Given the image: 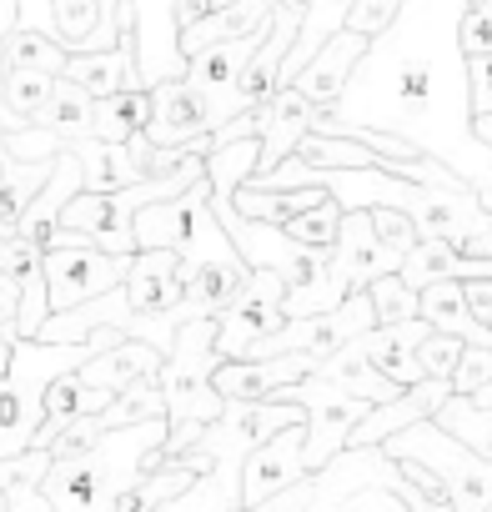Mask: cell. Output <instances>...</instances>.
<instances>
[{
  "instance_id": "obj_13",
  "label": "cell",
  "mask_w": 492,
  "mask_h": 512,
  "mask_svg": "<svg viewBox=\"0 0 492 512\" xmlns=\"http://www.w3.org/2000/svg\"><path fill=\"white\" fill-rule=\"evenodd\" d=\"M452 397V377H422L412 387H402L392 402H377L367 407V417L352 427L347 447H382L387 437H397L402 427L422 422V417H437V407Z\"/></svg>"
},
{
  "instance_id": "obj_37",
  "label": "cell",
  "mask_w": 492,
  "mask_h": 512,
  "mask_svg": "<svg viewBox=\"0 0 492 512\" xmlns=\"http://www.w3.org/2000/svg\"><path fill=\"white\" fill-rule=\"evenodd\" d=\"M367 297H372V312H377V322H407V317H417V292L402 282V272H387V277H377V282L367 287Z\"/></svg>"
},
{
  "instance_id": "obj_4",
  "label": "cell",
  "mask_w": 492,
  "mask_h": 512,
  "mask_svg": "<svg viewBox=\"0 0 492 512\" xmlns=\"http://www.w3.org/2000/svg\"><path fill=\"white\" fill-rule=\"evenodd\" d=\"M216 367H221V352H216V317L181 322V327H176V342H171V352L161 357V372H156L161 397H166V422H171L161 457L186 452V447L201 437V427L221 417L226 397H221L216 382H211Z\"/></svg>"
},
{
  "instance_id": "obj_6",
  "label": "cell",
  "mask_w": 492,
  "mask_h": 512,
  "mask_svg": "<svg viewBox=\"0 0 492 512\" xmlns=\"http://www.w3.org/2000/svg\"><path fill=\"white\" fill-rule=\"evenodd\" d=\"M46 287H51V312H66V307H81L111 287H121L131 277V262L136 256H116V251H101L91 246L86 236H76L71 226H56L51 241H46Z\"/></svg>"
},
{
  "instance_id": "obj_20",
  "label": "cell",
  "mask_w": 492,
  "mask_h": 512,
  "mask_svg": "<svg viewBox=\"0 0 492 512\" xmlns=\"http://www.w3.org/2000/svg\"><path fill=\"white\" fill-rule=\"evenodd\" d=\"M76 191H86V186H81V161H76V151L66 146V151L56 156V166H51V181L31 196L26 216L16 221V236H26V241H36V246L46 251V241H51V231L61 226V211H66V201H71Z\"/></svg>"
},
{
  "instance_id": "obj_38",
  "label": "cell",
  "mask_w": 492,
  "mask_h": 512,
  "mask_svg": "<svg viewBox=\"0 0 492 512\" xmlns=\"http://www.w3.org/2000/svg\"><path fill=\"white\" fill-rule=\"evenodd\" d=\"M66 146H71V141H61V136H56V131H46V126L6 131V151H11L16 161H56Z\"/></svg>"
},
{
  "instance_id": "obj_40",
  "label": "cell",
  "mask_w": 492,
  "mask_h": 512,
  "mask_svg": "<svg viewBox=\"0 0 492 512\" xmlns=\"http://www.w3.org/2000/svg\"><path fill=\"white\" fill-rule=\"evenodd\" d=\"M56 452L51 447H31V452H16V457H0V492L11 482H46Z\"/></svg>"
},
{
  "instance_id": "obj_2",
  "label": "cell",
  "mask_w": 492,
  "mask_h": 512,
  "mask_svg": "<svg viewBox=\"0 0 492 512\" xmlns=\"http://www.w3.org/2000/svg\"><path fill=\"white\" fill-rule=\"evenodd\" d=\"M166 432L171 422L151 417V422L111 427L91 447L56 457L41 482V492L51 497V512H116L121 497L161 462Z\"/></svg>"
},
{
  "instance_id": "obj_50",
  "label": "cell",
  "mask_w": 492,
  "mask_h": 512,
  "mask_svg": "<svg viewBox=\"0 0 492 512\" xmlns=\"http://www.w3.org/2000/svg\"><path fill=\"white\" fill-rule=\"evenodd\" d=\"M472 131H477V141L492 151V111H482V116H472Z\"/></svg>"
},
{
  "instance_id": "obj_44",
  "label": "cell",
  "mask_w": 492,
  "mask_h": 512,
  "mask_svg": "<svg viewBox=\"0 0 492 512\" xmlns=\"http://www.w3.org/2000/svg\"><path fill=\"white\" fill-rule=\"evenodd\" d=\"M397 6H402V0H357L352 16H347V26H352V31H362V36H382V31L392 26Z\"/></svg>"
},
{
  "instance_id": "obj_1",
  "label": "cell",
  "mask_w": 492,
  "mask_h": 512,
  "mask_svg": "<svg viewBox=\"0 0 492 512\" xmlns=\"http://www.w3.org/2000/svg\"><path fill=\"white\" fill-rule=\"evenodd\" d=\"M467 0H402L392 26L372 36L347 91L317 116L312 131H392L417 151L447 161L477 191H492V151L472 131L467 56H462Z\"/></svg>"
},
{
  "instance_id": "obj_36",
  "label": "cell",
  "mask_w": 492,
  "mask_h": 512,
  "mask_svg": "<svg viewBox=\"0 0 492 512\" xmlns=\"http://www.w3.org/2000/svg\"><path fill=\"white\" fill-rule=\"evenodd\" d=\"M282 226H287V236H292V241L317 246V251H332L337 226H342V206L327 196V201H317V206H307V211H292Z\"/></svg>"
},
{
  "instance_id": "obj_53",
  "label": "cell",
  "mask_w": 492,
  "mask_h": 512,
  "mask_svg": "<svg viewBox=\"0 0 492 512\" xmlns=\"http://www.w3.org/2000/svg\"><path fill=\"white\" fill-rule=\"evenodd\" d=\"M216 6H231V0H211V11H216Z\"/></svg>"
},
{
  "instance_id": "obj_29",
  "label": "cell",
  "mask_w": 492,
  "mask_h": 512,
  "mask_svg": "<svg viewBox=\"0 0 492 512\" xmlns=\"http://www.w3.org/2000/svg\"><path fill=\"white\" fill-rule=\"evenodd\" d=\"M36 126L56 131L61 141H86V136H96V96L61 76L51 101H46V111L36 116Z\"/></svg>"
},
{
  "instance_id": "obj_48",
  "label": "cell",
  "mask_w": 492,
  "mask_h": 512,
  "mask_svg": "<svg viewBox=\"0 0 492 512\" xmlns=\"http://www.w3.org/2000/svg\"><path fill=\"white\" fill-rule=\"evenodd\" d=\"M462 292H467V307L492 327V277H462Z\"/></svg>"
},
{
  "instance_id": "obj_51",
  "label": "cell",
  "mask_w": 492,
  "mask_h": 512,
  "mask_svg": "<svg viewBox=\"0 0 492 512\" xmlns=\"http://www.w3.org/2000/svg\"><path fill=\"white\" fill-rule=\"evenodd\" d=\"M482 201H487V211H492V191H482ZM472 256H492V236H482V241L472 246Z\"/></svg>"
},
{
  "instance_id": "obj_17",
  "label": "cell",
  "mask_w": 492,
  "mask_h": 512,
  "mask_svg": "<svg viewBox=\"0 0 492 512\" xmlns=\"http://www.w3.org/2000/svg\"><path fill=\"white\" fill-rule=\"evenodd\" d=\"M367 46H372V36H362V31H352V26H342L307 66H302V76L292 81L307 101H317L322 111L347 91V81H352V71H357V61L367 56Z\"/></svg>"
},
{
  "instance_id": "obj_18",
  "label": "cell",
  "mask_w": 492,
  "mask_h": 512,
  "mask_svg": "<svg viewBox=\"0 0 492 512\" xmlns=\"http://www.w3.org/2000/svg\"><path fill=\"white\" fill-rule=\"evenodd\" d=\"M427 332H432V327H427L422 317H407V322H377V327H367V332L352 337V342H357V352L372 357L377 372H387L397 387H412V382L427 377L422 362H417V347L427 342Z\"/></svg>"
},
{
  "instance_id": "obj_10",
  "label": "cell",
  "mask_w": 492,
  "mask_h": 512,
  "mask_svg": "<svg viewBox=\"0 0 492 512\" xmlns=\"http://www.w3.org/2000/svg\"><path fill=\"white\" fill-rule=\"evenodd\" d=\"M136 26H131V46H136V86H161V81H181L186 76V51H181V6L176 0H131Z\"/></svg>"
},
{
  "instance_id": "obj_46",
  "label": "cell",
  "mask_w": 492,
  "mask_h": 512,
  "mask_svg": "<svg viewBox=\"0 0 492 512\" xmlns=\"http://www.w3.org/2000/svg\"><path fill=\"white\" fill-rule=\"evenodd\" d=\"M332 512H412L392 487H362V492H352L347 502H337Z\"/></svg>"
},
{
  "instance_id": "obj_23",
  "label": "cell",
  "mask_w": 492,
  "mask_h": 512,
  "mask_svg": "<svg viewBox=\"0 0 492 512\" xmlns=\"http://www.w3.org/2000/svg\"><path fill=\"white\" fill-rule=\"evenodd\" d=\"M61 76L76 81L81 91H91L96 101L101 96H116V91L136 86V46H131V36H121L106 51H71V61H66Z\"/></svg>"
},
{
  "instance_id": "obj_19",
  "label": "cell",
  "mask_w": 492,
  "mask_h": 512,
  "mask_svg": "<svg viewBox=\"0 0 492 512\" xmlns=\"http://www.w3.org/2000/svg\"><path fill=\"white\" fill-rule=\"evenodd\" d=\"M181 256L171 246H141L131 277H126V297L141 317H171L181 307Z\"/></svg>"
},
{
  "instance_id": "obj_5",
  "label": "cell",
  "mask_w": 492,
  "mask_h": 512,
  "mask_svg": "<svg viewBox=\"0 0 492 512\" xmlns=\"http://www.w3.org/2000/svg\"><path fill=\"white\" fill-rule=\"evenodd\" d=\"M382 447H387V457H412V462H422V467L442 482L452 512H487V507H492V462L477 457L467 442H457V437H452L447 427H437L432 417L402 427V432L387 437Z\"/></svg>"
},
{
  "instance_id": "obj_21",
  "label": "cell",
  "mask_w": 492,
  "mask_h": 512,
  "mask_svg": "<svg viewBox=\"0 0 492 512\" xmlns=\"http://www.w3.org/2000/svg\"><path fill=\"white\" fill-rule=\"evenodd\" d=\"M417 317H422L432 332L462 337L467 347H492V327L467 307V292H462L457 277H442V282L422 287V292H417Z\"/></svg>"
},
{
  "instance_id": "obj_39",
  "label": "cell",
  "mask_w": 492,
  "mask_h": 512,
  "mask_svg": "<svg viewBox=\"0 0 492 512\" xmlns=\"http://www.w3.org/2000/svg\"><path fill=\"white\" fill-rule=\"evenodd\" d=\"M372 226H377V236H382V246H392L397 256H407L417 241H422V231H417V221L402 211V206H372Z\"/></svg>"
},
{
  "instance_id": "obj_34",
  "label": "cell",
  "mask_w": 492,
  "mask_h": 512,
  "mask_svg": "<svg viewBox=\"0 0 492 512\" xmlns=\"http://www.w3.org/2000/svg\"><path fill=\"white\" fill-rule=\"evenodd\" d=\"M101 16H106L101 0H51V26H56V41L66 51H91Z\"/></svg>"
},
{
  "instance_id": "obj_45",
  "label": "cell",
  "mask_w": 492,
  "mask_h": 512,
  "mask_svg": "<svg viewBox=\"0 0 492 512\" xmlns=\"http://www.w3.org/2000/svg\"><path fill=\"white\" fill-rule=\"evenodd\" d=\"M467 106H472V116L492 111V51L467 56Z\"/></svg>"
},
{
  "instance_id": "obj_25",
  "label": "cell",
  "mask_w": 492,
  "mask_h": 512,
  "mask_svg": "<svg viewBox=\"0 0 492 512\" xmlns=\"http://www.w3.org/2000/svg\"><path fill=\"white\" fill-rule=\"evenodd\" d=\"M317 377H327V382H337L342 392H352V397H362V402H392L402 387L387 377V372H377L372 367V357L367 352H357V342H347V347H337L332 357H322L317 362Z\"/></svg>"
},
{
  "instance_id": "obj_55",
  "label": "cell",
  "mask_w": 492,
  "mask_h": 512,
  "mask_svg": "<svg viewBox=\"0 0 492 512\" xmlns=\"http://www.w3.org/2000/svg\"><path fill=\"white\" fill-rule=\"evenodd\" d=\"M241 512H246V507H241Z\"/></svg>"
},
{
  "instance_id": "obj_41",
  "label": "cell",
  "mask_w": 492,
  "mask_h": 512,
  "mask_svg": "<svg viewBox=\"0 0 492 512\" xmlns=\"http://www.w3.org/2000/svg\"><path fill=\"white\" fill-rule=\"evenodd\" d=\"M462 337H452V332H427V342L417 347V362H422V372L427 377H452V367H457V357H462Z\"/></svg>"
},
{
  "instance_id": "obj_16",
  "label": "cell",
  "mask_w": 492,
  "mask_h": 512,
  "mask_svg": "<svg viewBox=\"0 0 492 512\" xmlns=\"http://www.w3.org/2000/svg\"><path fill=\"white\" fill-rule=\"evenodd\" d=\"M307 372H317V357L287 352V357H241V362H221V367L211 372V382H216L221 397H252V402H262V397L287 392V387L302 382Z\"/></svg>"
},
{
  "instance_id": "obj_24",
  "label": "cell",
  "mask_w": 492,
  "mask_h": 512,
  "mask_svg": "<svg viewBox=\"0 0 492 512\" xmlns=\"http://www.w3.org/2000/svg\"><path fill=\"white\" fill-rule=\"evenodd\" d=\"M76 161H81V186L86 191H121V186H136L146 181L136 151L126 141H101V136H86V141H71Z\"/></svg>"
},
{
  "instance_id": "obj_3",
  "label": "cell",
  "mask_w": 492,
  "mask_h": 512,
  "mask_svg": "<svg viewBox=\"0 0 492 512\" xmlns=\"http://www.w3.org/2000/svg\"><path fill=\"white\" fill-rule=\"evenodd\" d=\"M121 332L101 327L86 342H41V337H21L11 347V362L0 372V457H16L36 447V432L46 422V392L56 377L76 372L86 357L116 347Z\"/></svg>"
},
{
  "instance_id": "obj_11",
  "label": "cell",
  "mask_w": 492,
  "mask_h": 512,
  "mask_svg": "<svg viewBox=\"0 0 492 512\" xmlns=\"http://www.w3.org/2000/svg\"><path fill=\"white\" fill-rule=\"evenodd\" d=\"M267 26H272V21H267ZM267 26L246 31V36H226V41H216V46H206V51L191 56L186 81L206 96V106H211V131L226 126L231 116H241V106H236V81H241L246 61H252V51L262 46Z\"/></svg>"
},
{
  "instance_id": "obj_7",
  "label": "cell",
  "mask_w": 492,
  "mask_h": 512,
  "mask_svg": "<svg viewBox=\"0 0 492 512\" xmlns=\"http://www.w3.org/2000/svg\"><path fill=\"white\" fill-rule=\"evenodd\" d=\"M277 397H282V402H297V407L307 412V442H302L307 472L327 467V462L347 447L352 427H357V422L367 417V407H372V402L342 392L337 382H327V377H317V372H307L302 382H292V387L277 392Z\"/></svg>"
},
{
  "instance_id": "obj_22",
  "label": "cell",
  "mask_w": 492,
  "mask_h": 512,
  "mask_svg": "<svg viewBox=\"0 0 492 512\" xmlns=\"http://www.w3.org/2000/svg\"><path fill=\"white\" fill-rule=\"evenodd\" d=\"M156 372H161V352L141 337H121L116 347H106V352H96L76 367V377L86 387H106V392H121V387H131L141 377H156Z\"/></svg>"
},
{
  "instance_id": "obj_9",
  "label": "cell",
  "mask_w": 492,
  "mask_h": 512,
  "mask_svg": "<svg viewBox=\"0 0 492 512\" xmlns=\"http://www.w3.org/2000/svg\"><path fill=\"white\" fill-rule=\"evenodd\" d=\"M282 297H287V282L277 272H252V277H246V287L216 317V352H221V362H241L267 332H277L287 322Z\"/></svg>"
},
{
  "instance_id": "obj_52",
  "label": "cell",
  "mask_w": 492,
  "mask_h": 512,
  "mask_svg": "<svg viewBox=\"0 0 492 512\" xmlns=\"http://www.w3.org/2000/svg\"><path fill=\"white\" fill-rule=\"evenodd\" d=\"M472 397H477V402H482V407H492V382H487V387H482V392H472Z\"/></svg>"
},
{
  "instance_id": "obj_8",
  "label": "cell",
  "mask_w": 492,
  "mask_h": 512,
  "mask_svg": "<svg viewBox=\"0 0 492 512\" xmlns=\"http://www.w3.org/2000/svg\"><path fill=\"white\" fill-rule=\"evenodd\" d=\"M317 116H322V106H317V101H307L297 86H282L272 101H262V106H252V111L231 116V121H226V126H216L211 136H216V141L262 136V166H257V171H277V166L297 151V141L317 126Z\"/></svg>"
},
{
  "instance_id": "obj_54",
  "label": "cell",
  "mask_w": 492,
  "mask_h": 512,
  "mask_svg": "<svg viewBox=\"0 0 492 512\" xmlns=\"http://www.w3.org/2000/svg\"><path fill=\"white\" fill-rule=\"evenodd\" d=\"M0 512H6V492H0Z\"/></svg>"
},
{
  "instance_id": "obj_31",
  "label": "cell",
  "mask_w": 492,
  "mask_h": 512,
  "mask_svg": "<svg viewBox=\"0 0 492 512\" xmlns=\"http://www.w3.org/2000/svg\"><path fill=\"white\" fill-rule=\"evenodd\" d=\"M146 126H151V91L146 86H126V91L96 101V136L101 141H131Z\"/></svg>"
},
{
  "instance_id": "obj_47",
  "label": "cell",
  "mask_w": 492,
  "mask_h": 512,
  "mask_svg": "<svg viewBox=\"0 0 492 512\" xmlns=\"http://www.w3.org/2000/svg\"><path fill=\"white\" fill-rule=\"evenodd\" d=\"M6 512H51V497L41 492V482H11L6 487Z\"/></svg>"
},
{
  "instance_id": "obj_35",
  "label": "cell",
  "mask_w": 492,
  "mask_h": 512,
  "mask_svg": "<svg viewBox=\"0 0 492 512\" xmlns=\"http://www.w3.org/2000/svg\"><path fill=\"white\" fill-rule=\"evenodd\" d=\"M347 282L332 272V262L312 277V282H302V287H287V297H282V312L287 317H317V312H332V307H342L347 302Z\"/></svg>"
},
{
  "instance_id": "obj_26",
  "label": "cell",
  "mask_w": 492,
  "mask_h": 512,
  "mask_svg": "<svg viewBox=\"0 0 492 512\" xmlns=\"http://www.w3.org/2000/svg\"><path fill=\"white\" fill-rule=\"evenodd\" d=\"M56 81L61 76H46V71H6L0 66V131L36 126V116L46 111Z\"/></svg>"
},
{
  "instance_id": "obj_42",
  "label": "cell",
  "mask_w": 492,
  "mask_h": 512,
  "mask_svg": "<svg viewBox=\"0 0 492 512\" xmlns=\"http://www.w3.org/2000/svg\"><path fill=\"white\" fill-rule=\"evenodd\" d=\"M492 382V347H462L457 367H452V392L472 397Z\"/></svg>"
},
{
  "instance_id": "obj_12",
  "label": "cell",
  "mask_w": 492,
  "mask_h": 512,
  "mask_svg": "<svg viewBox=\"0 0 492 512\" xmlns=\"http://www.w3.org/2000/svg\"><path fill=\"white\" fill-rule=\"evenodd\" d=\"M332 272L352 292L372 287L387 272H402V256L392 246H382V236L372 226V211H342V226H337V241H332Z\"/></svg>"
},
{
  "instance_id": "obj_15",
  "label": "cell",
  "mask_w": 492,
  "mask_h": 512,
  "mask_svg": "<svg viewBox=\"0 0 492 512\" xmlns=\"http://www.w3.org/2000/svg\"><path fill=\"white\" fill-rule=\"evenodd\" d=\"M146 136H151V146H191V141L211 136L206 96L186 76L151 86V126H146Z\"/></svg>"
},
{
  "instance_id": "obj_30",
  "label": "cell",
  "mask_w": 492,
  "mask_h": 512,
  "mask_svg": "<svg viewBox=\"0 0 492 512\" xmlns=\"http://www.w3.org/2000/svg\"><path fill=\"white\" fill-rule=\"evenodd\" d=\"M71 61V51L46 36V31H31V26H16L6 41H0V66L6 71H46V76H61Z\"/></svg>"
},
{
  "instance_id": "obj_32",
  "label": "cell",
  "mask_w": 492,
  "mask_h": 512,
  "mask_svg": "<svg viewBox=\"0 0 492 512\" xmlns=\"http://www.w3.org/2000/svg\"><path fill=\"white\" fill-rule=\"evenodd\" d=\"M437 427H447L457 442H467L477 457H487L492 462V407H482L477 397H462V392H452L442 407H437V417H432Z\"/></svg>"
},
{
  "instance_id": "obj_14",
  "label": "cell",
  "mask_w": 492,
  "mask_h": 512,
  "mask_svg": "<svg viewBox=\"0 0 492 512\" xmlns=\"http://www.w3.org/2000/svg\"><path fill=\"white\" fill-rule=\"evenodd\" d=\"M302 442H307V422H292V427H282L277 437H267L252 457H246V467H241V507H257L272 492H282L297 477H307Z\"/></svg>"
},
{
  "instance_id": "obj_43",
  "label": "cell",
  "mask_w": 492,
  "mask_h": 512,
  "mask_svg": "<svg viewBox=\"0 0 492 512\" xmlns=\"http://www.w3.org/2000/svg\"><path fill=\"white\" fill-rule=\"evenodd\" d=\"M457 36H462V56H487L492 51V0H467Z\"/></svg>"
},
{
  "instance_id": "obj_27",
  "label": "cell",
  "mask_w": 492,
  "mask_h": 512,
  "mask_svg": "<svg viewBox=\"0 0 492 512\" xmlns=\"http://www.w3.org/2000/svg\"><path fill=\"white\" fill-rule=\"evenodd\" d=\"M352 6L357 0H307V16H302V31H297V41H292V56H287V66H282V81L292 86L297 76H302V66L347 26V16H352Z\"/></svg>"
},
{
  "instance_id": "obj_49",
  "label": "cell",
  "mask_w": 492,
  "mask_h": 512,
  "mask_svg": "<svg viewBox=\"0 0 492 512\" xmlns=\"http://www.w3.org/2000/svg\"><path fill=\"white\" fill-rule=\"evenodd\" d=\"M402 502H407L412 512H452V502H447V497H432V492H422L417 482L407 487V497H402Z\"/></svg>"
},
{
  "instance_id": "obj_33",
  "label": "cell",
  "mask_w": 492,
  "mask_h": 512,
  "mask_svg": "<svg viewBox=\"0 0 492 512\" xmlns=\"http://www.w3.org/2000/svg\"><path fill=\"white\" fill-rule=\"evenodd\" d=\"M151 417H166V397H161V382L156 377H141L131 387H121L111 397V407H101V427H131V422H151Z\"/></svg>"
},
{
  "instance_id": "obj_28",
  "label": "cell",
  "mask_w": 492,
  "mask_h": 512,
  "mask_svg": "<svg viewBox=\"0 0 492 512\" xmlns=\"http://www.w3.org/2000/svg\"><path fill=\"white\" fill-rule=\"evenodd\" d=\"M262 166V136H236V141H216L206 146V181L211 196H231L241 181H252Z\"/></svg>"
}]
</instances>
